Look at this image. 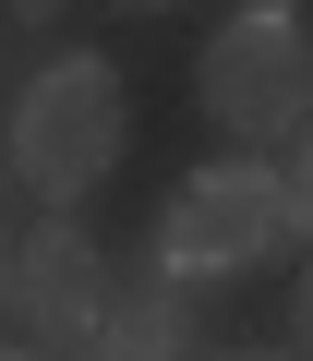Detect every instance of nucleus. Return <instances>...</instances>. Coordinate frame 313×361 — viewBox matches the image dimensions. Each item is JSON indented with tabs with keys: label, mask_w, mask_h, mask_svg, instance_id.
<instances>
[{
	"label": "nucleus",
	"mask_w": 313,
	"mask_h": 361,
	"mask_svg": "<svg viewBox=\"0 0 313 361\" xmlns=\"http://www.w3.org/2000/svg\"><path fill=\"white\" fill-rule=\"evenodd\" d=\"M289 193H301V241H313V121L289 133Z\"/></svg>",
	"instance_id": "nucleus-6"
},
{
	"label": "nucleus",
	"mask_w": 313,
	"mask_h": 361,
	"mask_svg": "<svg viewBox=\"0 0 313 361\" xmlns=\"http://www.w3.org/2000/svg\"><path fill=\"white\" fill-rule=\"evenodd\" d=\"M253 13H301V0H253Z\"/></svg>",
	"instance_id": "nucleus-10"
},
{
	"label": "nucleus",
	"mask_w": 313,
	"mask_h": 361,
	"mask_svg": "<svg viewBox=\"0 0 313 361\" xmlns=\"http://www.w3.org/2000/svg\"><path fill=\"white\" fill-rule=\"evenodd\" d=\"M301 349H313V277H301Z\"/></svg>",
	"instance_id": "nucleus-8"
},
{
	"label": "nucleus",
	"mask_w": 313,
	"mask_h": 361,
	"mask_svg": "<svg viewBox=\"0 0 313 361\" xmlns=\"http://www.w3.org/2000/svg\"><path fill=\"white\" fill-rule=\"evenodd\" d=\"M121 13H169V0H121Z\"/></svg>",
	"instance_id": "nucleus-9"
},
{
	"label": "nucleus",
	"mask_w": 313,
	"mask_h": 361,
	"mask_svg": "<svg viewBox=\"0 0 313 361\" xmlns=\"http://www.w3.org/2000/svg\"><path fill=\"white\" fill-rule=\"evenodd\" d=\"M0 313H25V337H49V349H85V337H97V313H109V253L73 229V205H49V217L25 229Z\"/></svg>",
	"instance_id": "nucleus-4"
},
{
	"label": "nucleus",
	"mask_w": 313,
	"mask_h": 361,
	"mask_svg": "<svg viewBox=\"0 0 313 361\" xmlns=\"http://www.w3.org/2000/svg\"><path fill=\"white\" fill-rule=\"evenodd\" d=\"M241 361H289V349H241Z\"/></svg>",
	"instance_id": "nucleus-11"
},
{
	"label": "nucleus",
	"mask_w": 313,
	"mask_h": 361,
	"mask_svg": "<svg viewBox=\"0 0 313 361\" xmlns=\"http://www.w3.org/2000/svg\"><path fill=\"white\" fill-rule=\"evenodd\" d=\"M121 133H133V97H121L109 49H49L13 97V180L49 205H85L121 169Z\"/></svg>",
	"instance_id": "nucleus-2"
},
{
	"label": "nucleus",
	"mask_w": 313,
	"mask_h": 361,
	"mask_svg": "<svg viewBox=\"0 0 313 361\" xmlns=\"http://www.w3.org/2000/svg\"><path fill=\"white\" fill-rule=\"evenodd\" d=\"M0 361H85V349H49V337H0Z\"/></svg>",
	"instance_id": "nucleus-7"
},
{
	"label": "nucleus",
	"mask_w": 313,
	"mask_h": 361,
	"mask_svg": "<svg viewBox=\"0 0 313 361\" xmlns=\"http://www.w3.org/2000/svg\"><path fill=\"white\" fill-rule=\"evenodd\" d=\"M85 361H193V289H181L169 265H145L133 289H109Z\"/></svg>",
	"instance_id": "nucleus-5"
},
{
	"label": "nucleus",
	"mask_w": 313,
	"mask_h": 361,
	"mask_svg": "<svg viewBox=\"0 0 313 361\" xmlns=\"http://www.w3.org/2000/svg\"><path fill=\"white\" fill-rule=\"evenodd\" d=\"M0 289H13V265H0Z\"/></svg>",
	"instance_id": "nucleus-13"
},
{
	"label": "nucleus",
	"mask_w": 313,
	"mask_h": 361,
	"mask_svg": "<svg viewBox=\"0 0 313 361\" xmlns=\"http://www.w3.org/2000/svg\"><path fill=\"white\" fill-rule=\"evenodd\" d=\"M289 241H301V193H289V169H277L265 145H241V157L193 169L181 193H169V217H156L145 265H169L181 289H205V277H253V265H277Z\"/></svg>",
	"instance_id": "nucleus-1"
},
{
	"label": "nucleus",
	"mask_w": 313,
	"mask_h": 361,
	"mask_svg": "<svg viewBox=\"0 0 313 361\" xmlns=\"http://www.w3.org/2000/svg\"><path fill=\"white\" fill-rule=\"evenodd\" d=\"M25 13H49V0H25Z\"/></svg>",
	"instance_id": "nucleus-12"
},
{
	"label": "nucleus",
	"mask_w": 313,
	"mask_h": 361,
	"mask_svg": "<svg viewBox=\"0 0 313 361\" xmlns=\"http://www.w3.org/2000/svg\"><path fill=\"white\" fill-rule=\"evenodd\" d=\"M193 97H205V121L229 145H289L313 121V37L289 13H253L241 0V13L205 37V61H193Z\"/></svg>",
	"instance_id": "nucleus-3"
}]
</instances>
